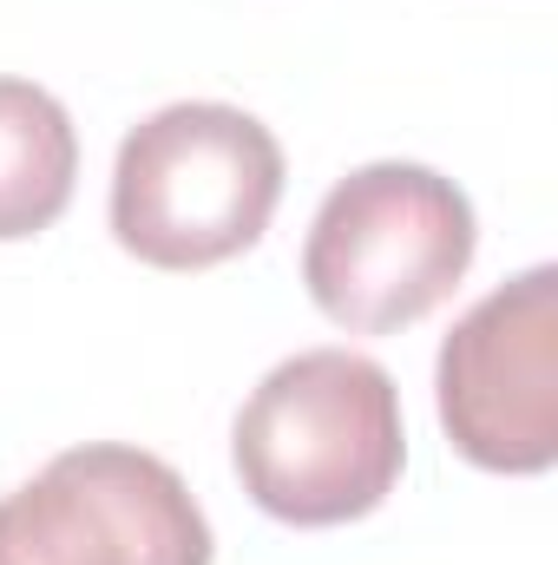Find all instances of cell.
Returning a JSON list of instances; mask_svg holds the SVG:
<instances>
[{
  "mask_svg": "<svg viewBox=\"0 0 558 565\" xmlns=\"http://www.w3.org/2000/svg\"><path fill=\"white\" fill-rule=\"evenodd\" d=\"M230 454L244 493L282 526L362 520L408 467L401 388L355 349H302L257 382Z\"/></svg>",
  "mask_w": 558,
  "mask_h": 565,
  "instance_id": "obj_1",
  "label": "cell"
},
{
  "mask_svg": "<svg viewBox=\"0 0 558 565\" xmlns=\"http://www.w3.org/2000/svg\"><path fill=\"white\" fill-rule=\"evenodd\" d=\"M480 224L453 178L427 164H362L348 171L302 244V282L335 329L388 335L433 316L473 264Z\"/></svg>",
  "mask_w": 558,
  "mask_h": 565,
  "instance_id": "obj_3",
  "label": "cell"
},
{
  "mask_svg": "<svg viewBox=\"0 0 558 565\" xmlns=\"http://www.w3.org/2000/svg\"><path fill=\"white\" fill-rule=\"evenodd\" d=\"M0 565H211V520L158 454L86 440L0 500Z\"/></svg>",
  "mask_w": 558,
  "mask_h": 565,
  "instance_id": "obj_4",
  "label": "cell"
},
{
  "mask_svg": "<svg viewBox=\"0 0 558 565\" xmlns=\"http://www.w3.org/2000/svg\"><path fill=\"white\" fill-rule=\"evenodd\" d=\"M282 198V145L264 119L178 99L126 132L112 164V237L151 270H211L250 250Z\"/></svg>",
  "mask_w": 558,
  "mask_h": 565,
  "instance_id": "obj_2",
  "label": "cell"
},
{
  "mask_svg": "<svg viewBox=\"0 0 558 565\" xmlns=\"http://www.w3.org/2000/svg\"><path fill=\"white\" fill-rule=\"evenodd\" d=\"M440 427L486 473H546L558 460V270L533 264L480 296L440 342Z\"/></svg>",
  "mask_w": 558,
  "mask_h": 565,
  "instance_id": "obj_5",
  "label": "cell"
},
{
  "mask_svg": "<svg viewBox=\"0 0 558 565\" xmlns=\"http://www.w3.org/2000/svg\"><path fill=\"white\" fill-rule=\"evenodd\" d=\"M79 178V132L33 79H0V244L40 237Z\"/></svg>",
  "mask_w": 558,
  "mask_h": 565,
  "instance_id": "obj_6",
  "label": "cell"
}]
</instances>
